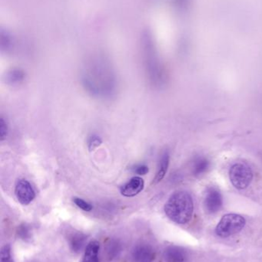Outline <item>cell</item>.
I'll use <instances>...</instances> for the list:
<instances>
[{
  "label": "cell",
  "instance_id": "obj_1",
  "mask_svg": "<svg viewBox=\"0 0 262 262\" xmlns=\"http://www.w3.org/2000/svg\"><path fill=\"white\" fill-rule=\"evenodd\" d=\"M85 89L98 98H108L115 92V77L109 61L102 56L91 58L83 71Z\"/></svg>",
  "mask_w": 262,
  "mask_h": 262
},
{
  "label": "cell",
  "instance_id": "obj_2",
  "mask_svg": "<svg viewBox=\"0 0 262 262\" xmlns=\"http://www.w3.org/2000/svg\"><path fill=\"white\" fill-rule=\"evenodd\" d=\"M164 209L169 220L177 224L186 225L193 215V200L186 191H177L169 197Z\"/></svg>",
  "mask_w": 262,
  "mask_h": 262
},
{
  "label": "cell",
  "instance_id": "obj_3",
  "mask_svg": "<svg viewBox=\"0 0 262 262\" xmlns=\"http://www.w3.org/2000/svg\"><path fill=\"white\" fill-rule=\"evenodd\" d=\"M246 225V220L241 215L229 213L225 215L215 228V234L221 238H229L241 232Z\"/></svg>",
  "mask_w": 262,
  "mask_h": 262
},
{
  "label": "cell",
  "instance_id": "obj_4",
  "mask_svg": "<svg viewBox=\"0 0 262 262\" xmlns=\"http://www.w3.org/2000/svg\"><path fill=\"white\" fill-rule=\"evenodd\" d=\"M229 179L232 184L239 190L247 189L253 180V172L246 163H235L229 169Z\"/></svg>",
  "mask_w": 262,
  "mask_h": 262
},
{
  "label": "cell",
  "instance_id": "obj_5",
  "mask_svg": "<svg viewBox=\"0 0 262 262\" xmlns=\"http://www.w3.org/2000/svg\"><path fill=\"white\" fill-rule=\"evenodd\" d=\"M204 206L208 213L219 212L223 206V197L217 188L211 187L207 190L204 200Z\"/></svg>",
  "mask_w": 262,
  "mask_h": 262
},
{
  "label": "cell",
  "instance_id": "obj_6",
  "mask_svg": "<svg viewBox=\"0 0 262 262\" xmlns=\"http://www.w3.org/2000/svg\"><path fill=\"white\" fill-rule=\"evenodd\" d=\"M15 194L18 201L25 206L32 203L35 197V192L32 185L26 180H20L17 182Z\"/></svg>",
  "mask_w": 262,
  "mask_h": 262
},
{
  "label": "cell",
  "instance_id": "obj_7",
  "mask_svg": "<svg viewBox=\"0 0 262 262\" xmlns=\"http://www.w3.org/2000/svg\"><path fill=\"white\" fill-rule=\"evenodd\" d=\"M155 258V250L150 245H137L132 252V262H153Z\"/></svg>",
  "mask_w": 262,
  "mask_h": 262
},
{
  "label": "cell",
  "instance_id": "obj_8",
  "mask_svg": "<svg viewBox=\"0 0 262 262\" xmlns=\"http://www.w3.org/2000/svg\"><path fill=\"white\" fill-rule=\"evenodd\" d=\"M163 258L165 262H188L189 255L184 248L170 246L165 249Z\"/></svg>",
  "mask_w": 262,
  "mask_h": 262
},
{
  "label": "cell",
  "instance_id": "obj_9",
  "mask_svg": "<svg viewBox=\"0 0 262 262\" xmlns=\"http://www.w3.org/2000/svg\"><path fill=\"white\" fill-rule=\"evenodd\" d=\"M144 186L143 179L139 177H135L122 186L120 192L123 196L134 197L143 190Z\"/></svg>",
  "mask_w": 262,
  "mask_h": 262
},
{
  "label": "cell",
  "instance_id": "obj_10",
  "mask_svg": "<svg viewBox=\"0 0 262 262\" xmlns=\"http://www.w3.org/2000/svg\"><path fill=\"white\" fill-rule=\"evenodd\" d=\"M169 161H170V156H169V152L166 150L161 156V159L158 163V171H157L156 175H155L152 183L157 184L164 179L168 169H169Z\"/></svg>",
  "mask_w": 262,
  "mask_h": 262
},
{
  "label": "cell",
  "instance_id": "obj_11",
  "mask_svg": "<svg viewBox=\"0 0 262 262\" xmlns=\"http://www.w3.org/2000/svg\"><path fill=\"white\" fill-rule=\"evenodd\" d=\"M99 243L97 241H92L85 249L84 255L81 262H99L98 258Z\"/></svg>",
  "mask_w": 262,
  "mask_h": 262
},
{
  "label": "cell",
  "instance_id": "obj_12",
  "mask_svg": "<svg viewBox=\"0 0 262 262\" xmlns=\"http://www.w3.org/2000/svg\"><path fill=\"white\" fill-rule=\"evenodd\" d=\"M87 237L82 232H75L69 236V245L71 250L75 253H78L86 246Z\"/></svg>",
  "mask_w": 262,
  "mask_h": 262
},
{
  "label": "cell",
  "instance_id": "obj_13",
  "mask_svg": "<svg viewBox=\"0 0 262 262\" xmlns=\"http://www.w3.org/2000/svg\"><path fill=\"white\" fill-rule=\"evenodd\" d=\"M210 167V161L205 157H198L194 160L192 163V173L195 177H201L204 175Z\"/></svg>",
  "mask_w": 262,
  "mask_h": 262
},
{
  "label": "cell",
  "instance_id": "obj_14",
  "mask_svg": "<svg viewBox=\"0 0 262 262\" xmlns=\"http://www.w3.org/2000/svg\"><path fill=\"white\" fill-rule=\"evenodd\" d=\"M122 251V246L118 240H109L106 244V254L109 259H113L118 256Z\"/></svg>",
  "mask_w": 262,
  "mask_h": 262
},
{
  "label": "cell",
  "instance_id": "obj_15",
  "mask_svg": "<svg viewBox=\"0 0 262 262\" xmlns=\"http://www.w3.org/2000/svg\"><path fill=\"white\" fill-rule=\"evenodd\" d=\"M16 233L18 238L24 242L29 241L32 238V229L29 225L25 224V223L18 226Z\"/></svg>",
  "mask_w": 262,
  "mask_h": 262
},
{
  "label": "cell",
  "instance_id": "obj_16",
  "mask_svg": "<svg viewBox=\"0 0 262 262\" xmlns=\"http://www.w3.org/2000/svg\"><path fill=\"white\" fill-rule=\"evenodd\" d=\"M0 262H14L11 252V246L9 244L5 245L1 249Z\"/></svg>",
  "mask_w": 262,
  "mask_h": 262
},
{
  "label": "cell",
  "instance_id": "obj_17",
  "mask_svg": "<svg viewBox=\"0 0 262 262\" xmlns=\"http://www.w3.org/2000/svg\"><path fill=\"white\" fill-rule=\"evenodd\" d=\"M74 203L78 206L79 209H83V211L86 212H90L92 209V206L90 203L88 202L85 201L83 199L78 198V197H75L73 199Z\"/></svg>",
  "mask_w": 262,
  "mask_h": 262
},
{
  "label": "cell",
  "instance_id": "obj_18",
  "mask_svg": "<svg viewBox=\"0 0 262 262\" xmlns=\"http://www.w3.org/2000/svg\"><path fill=\"white\" fill-rule=\"evenodd\" d=\"M101 143L102 140L98 136H91L89 140H88V146H89V149H90V150H93L95 148L99 146Z\"/></svg>",
  "mask_w": 262,
  "mask_h": 262
},
{
  "label": "cell",
  "instance_id": "obj_19",
  "mask_svg": "<svg viewBox=\"0 0 262 262\" xmlns=\"http://www.w3.org/2000/svg\"><path fill=\"white\" fill-rule=\"evenodd\" d=\"M132 171L135 173L138 174V175H146L149 172V169L146 165L138 164L132 166Z\"/></svg>",
  "mask_w": 262,
  "mask_h": 262
},
{
  "label": "cell",
  "instance_id": "obj_20",
  "mask_svg": "<svg viewBox=\"0 0 262 262\" xmlns=\"http://www.w3.org/2000/svg\"><path fill=\"white\" fill-rule=\"evenodd\" d=\"M23 76H24V75L22 72L16 71V72H13L9 74L8 78H9V81L10 82L18 83L23 80Z\"/></svg>",
  "mask_w": 262,
  "mask_h": 262
},
{
  "label": "cell",
  "instance_id": "obj_21",
  "mask_svg": "<svg viewBox=\"0 0 262 262\" xmlns=\"http://www.w3.org/2000/svg\"><path fill=\"white\" fill-rule=\"evenodd\" d=\"M8 127L7 124L3 118L0 120V137H1V140H4L7 135Z\"/></svg>",
  "mask_w": 262,
  "mask_h": 262
},
{
  "label": "cell",
  "instance_id": "obj_22",
  "mask_svg": "<svg viewBox=\"0 0 262 262\" xmlns=\"http://www.w3.org/2000/svg\"><path fill=\"white\" fill-rule=\"evenodd\" d=\"M261 157H262V156H261Z\"/></svg>",
  "mask_w": 262,
  "mask_h": 262
}]
</instances>
